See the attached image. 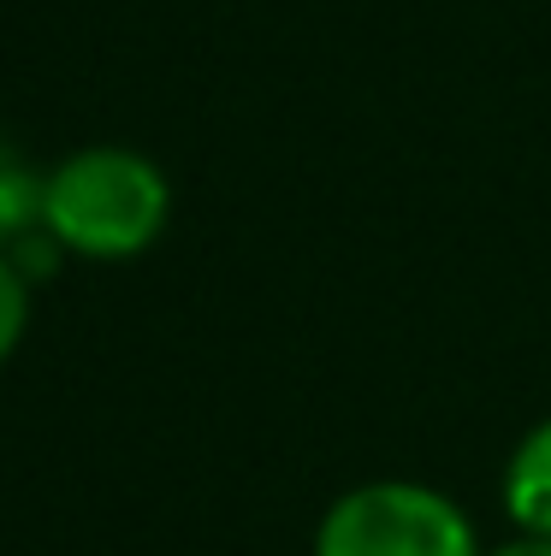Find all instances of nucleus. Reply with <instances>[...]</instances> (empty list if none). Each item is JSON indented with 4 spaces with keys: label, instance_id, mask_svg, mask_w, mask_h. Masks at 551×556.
<instances>
[{
    "label": "nucleus",
    "instance_id": "obj_1",
    "mask_svg": "<svg viewBox=\"0 0 551 556\" xmlns=\"http://www.w3.org/2000/svg\"><path fill=\"white\" fill-rule=\"evenodd\" d=\"M173 184L137 149H84L42 178V231L89 261L142 255L166 231Z\"/></svg>",
    "mask_w": 551,
    "mask_h": 556
},
{
    "label": "nucleus",
    "instance_id": "obj_2",
    "mask_svg": "<svg viewBox=\"0 0 551 556\" xmlns=\"http://www.w3.org/2000/svg\"><path fill=\"white\" fill-rule=\"evenodd\" d=\"M314 556H487L468 509L422 480H367L326 503Z\"/></svg>",
    "mask_w": 551,
    "mask_h": 556
},
{
    "label": "nucleus",
    "instance_id": "obj_3",
    "mask_svg": "<svg viewBox=\"0 0 551 556\" xmlns=\"http://www.w3.org/2000/svg\"><path fill=\"white\" fill-rule=\"evenodd\" d=\"M498 497H504V515L516 533L551 539V415L534 420L516 439L504 462V480H498Z\"/></svg>",
    "mask_w": 551,
    "mask_h": 556
},
{
    "label": "nucleus",
    "instance_id": "obj_4",
    "mask_svg": "<svg viewBox=\"0 0 551 556\" xmlns=\"http://www.w3.org/2000/svg\"><path fill=\"white\" fill-rule=\"evenodd\" d=\"M30 225H42V178L0 142V249H12Z\"/></svg>",
    "mask_w": 551,
    "mask_h": 556
},
{
    "label": "nucleus",
    "instance_id": "obj_5",
    "mask_svg": "<svg viewBox=\"0 0 551 556\" xmlns=\"http://www.w3.org/2000/svg\"><path fill=\"white\" fill-rule=\"evenodd\" d=\"M24 326H30V278H24L18 261L0 249V362L18 350Z\"/></svg>",
    "mask_w": 551,
    "mask_h": 556
},
{
    "label": "nucleus",
    "instance_id": "obj_6",
    "mask_svg": "<svg viewBox=\"0 0 551 556\" xmlns=\"http://www.w3.org/2000/svg\"><path fill=\"white\" fill-rule=\"evenodd\" d=\"M487 556H551V539H534V533H516L510 545H498Z\"/></svg>",
    "mask_w": 551,
    "mask_h": 556
}]
</instances>
